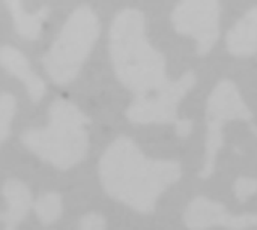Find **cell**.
<instances>
[{"label": "cell", "mask_w": 257, "mask_h": 230, "mask_svg": "<svg viewBox=\"0 0 257 230\" xmlns=\"http://www.w3.org/2000/svg\"><path fill=\"white\" fill-rule=\"evenodd\" d=\"M182 176L178 161L148 158L128 137H117L99 160V179L114 200L142 214L154 211L158 197Z\"/></svg>", "instance_id": "obj_1"}, {"label": "cell", "mask_w": 257, "mask_h": 230, "mask_svg": "<svg viewBox=\"0 0 257 230\" xmlns=\"http://www.w3.org/2000/svg\"><path fill=\"white\" fill-rule=\"evenodd\" d=\"M108 51L117 80L136 96L164 87L166 59L146 36V20L139 9L120 11L110 27Z\"/></svg>", "instance_id": "obj_2"}, {"label": "cell", "mask_w": 257, "mask_h": 230, "mask_svg": "<svg viewBox=\"0 0 257 230\" xmlns=\"http://www.w3.org/2000/svg\"><path fill=\"white\" fill-rule=\"evenodd\" d=\"M48 127L26 130L21 143L42 161L60 170L78 164L87 154L90 119L74 104L56 99L48 108Z\"/></svg>", "instance_id": "obj_3"}, {"label": "cell", "mask_w": 257, "mask_h": 230, "mask_svg": "<svg viewBox=\"0 0 257 230\" xmlns=\"http://www.w3.org/2000/svg\"><path fill=\"white\" fill-rule=\"evenodd\" d=\"M99 36L96 14L87 8H77L65 21L57 38L42 57L48 77L56 84L71 83L80 72Z\"/></svg>", "instance_id": "obj_4"}, {"label": "cell", "mask_w": 257, "mask_h": 230, "mask_svg": "<svg viewBox=\"0 0 257 230\" xmlns=\"http://www.w3.org/2000/svg\"><path fill=\"white\" fill-rule=\"evenodd\" d=\"M253 113L242 99L236 84L230 80L220 81L212 90L206 107V154L200 178L206 179L214 173L217 155L224 143L223 125L227 121H251Z\"/></svg>", "instance_id": "obj_5"}, {"label": "cell", "mask_w": 257, "mask_h": 230, "mask_svg": "<svg viewBox=\"0 0 257 230\" xmlns=\"http://www.w3.org/2000/svg\"><path fill=\"white\" fill-rule=\"evenodd\" d=\"M196 74L185 72L179 80L169 81L164 87L137 96L126 110V118L133 124H176L178 105L184 96L194 87Z\"/></svg>", "instance_id": "obj_6"}, {"label": "cell", "mask_w": 257, "mask_h": 230, "mask_svg": "<svg viewBox=\"0 0 257 230\" xmlns=\"http://www.w3.org/2000/svg\"><path fill=\"white\" fill-rule=\"evenodd\" d=\"M172 21L178 33L188 35L197 42V53L208 54L220 36V3L218 0H181Z\"/></svg>", "instance_id": "obj_7"}, {"label": "cell", "mask_w": 257, "mask_h": 230, "mask_svg": "<svg viewBox=\"0 0 257 230\" xmlns=\"http://www.w3.org/2000/svg\"><path fill=\"white\" fill-rule=\"evenodd\" d=\"M0 62L2 66L15 78H18L29 93L32 102H39L45 93V83L30 69L29 60L24 54L9 45H3L0 50Z\"/></svg>", "instance_id": "obj_8"}, {"label": "cell", "mask_w": 257, "mask_h": 230, "mask_svg": "<svg viewBox=\"0 0 257 230\" xmlns=\"http://www.w3.org/2000/svg\"><path fill=\"white\" fill-rule=\"evenodd\" d=\"M3 199L6 203V209L0 217L3 230H15L27 215L29 209L33 206L32 194L23 182L9 179L3 185Z\"/></svg>", "instance_id": "obj_9"}, {"label": "cell", "mask_w": 257, "mask_h": 230, "mask_svg": "<svg viewBox=\"0 0 257 230\" xmlns=\"http://www.w3.org/2000/svg\"><path fill=\"white\" fill-rule=\"evenodd\" d=\"M226 45L233 56H251L257 51V6L250 9L226 36Z\"/></svg>", "instance_id": "obj_10"}, {"label": "cell", "mask_w": 257, "mask_h": 230, "mask_svg": "<svg viewBox=\"0 0 257 230\" xmlns=\"http://www.w3.org/2000/svg\"><path fill=\"white\" fill-rule=\"evenodd\" d=\"M229 212L226 206L206 197H196L184 214V223L191 230H205L214 226H224Z\"/></svg>", "instance_id": "obj_11"}, {"label": "cell", "mask_w": 257, "mask_h": 230, "mask_svg": "<svg viewBox=\"0 0 257 230\" xmlns=\"http://www.w3.org/2000/svg\"><path fill=\"white\" fill-rule=\"evenodd\" d=\"M3 2L11 14V18L14 21L15 30L18 32V35L26 39H36L42 30L44 21L48 18L50 9L44 6L39 11L29 14L21 6V0H3Z\"/></svg>", "instance_id": "obj_12"}, {"label": "cell", "mask_w": 257, "mask_h": 230, "mask_svg": "<svg viewBox=\"0 0 257 230\" xmlns=\"http://www.w3.org/2000/svg\"><path fill=\"white\" fill-rule=\"evenodd\" d=\"M33 211L42 224H51L62 215V197L56 193L44 194L33 203Z\"/></svg>", "instance_id": "obj_13"}, {"label": "cell", "mask_w": 257, "mask_h": 230, "mask_svg": "<svg viewBox=\"0 0 257 230\" xmlns=\"http://www.w3.org/2000/svg\"><path fill=\"white\" fill-rule=\"evenodd\" d=\"M15 114V98L11 93L3 92L0 96V142L8 139L11 122Z\"/></svg>", "instance_id": "obj_14"}, {"label": "cell", "mask_w": 257, "mask_h": 230, "mask_svg": "<svg viewBox=\"0 0 257 230\" xmlns=\"http://www.w3.org/2000/svg\"><path fill=\"white\" fill-rule=\"evenodd\" d=\"M257 193V179L256 178H239L235 184V194L239 202L248 200L251 196Z\"/></svg>", "instance_id": "obj_15"}, {"label": "cell", "mask_w": 257, "mask_h": 230, "mask_svg": "<svg viewBox=\"0 0 257 230\" xmlns=\"http://www.w3.org/2000/svg\"><path fill=\"white\" fill-rule=\"evenodd\" d=\"M105 218L99 214H87L80 220V230H105Z\"/></svg>", "instance_id": "obj_16"}, {"label": "cell", "mask_w": 257, "mask_h": 230, "mask_svg": "<svg viewBox=\"0 0 257 230\" xmlns=\"http://www.w3.org/2000/svg\"><path fill=\"white\" fill-rule=\"evenodd\" d=\"M191 131H193V121L184 119V121H178L176 122V134L181 139H187Z\"/></svg>", "instance_id": "obj_17"}]
</instances>
